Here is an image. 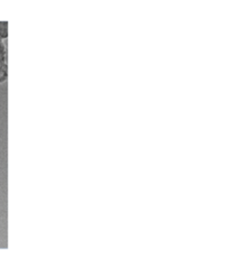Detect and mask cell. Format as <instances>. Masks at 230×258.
I'll return each instance as SVG.
<instances>
[{
  "label": "cell",
  "instance_id": "2",
  "mask_svg": "<svg viewBox=\"0 0 230 258\" xmlns=\"http://www.w3.org/2000/svg\"><path fill=\"white\" fill-rule=\"evenodd\" d=\"M8 33H7V23L6 22H0V38L5 39L7 38Z\"/></svg>",
  "mask_w": 230,
  "mask_h": 258
},
{
  "label": "cell",
  "instance_id": "1",
  "mask_svg": "<svg viewBox=\"0 0 230 258\" xmlns=\"http://www.w3.org/2000/svg\"><path fill=\"white\" fill-rule=\"evenodd\" d=\"M7 80V48L0 39V83Z\"/></svg>",
  "mask_w": 230,
  "mask_h": 258
}]
</instances>
